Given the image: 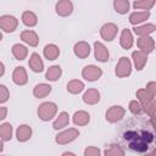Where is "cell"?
Segmentation results:
<instances>
[{
    "instance_id": "1",
    "label": "cell",
    "mask_w": 156,
    "mask_h": 156,
    "mask_svg": "<svg viewBox=\"0 0 156 156\" xmlns=\"http://www.w3.org/2000/svg\"><path fill=\"white\" fill-rule=\"evenodd\" d=\"M38 112H39V116H40L41 119L48 121L51 117H54V115L56 112V105L52 104V102H45V104H43L39 107V111Z\"/></svg>"
},
{
    "instance_id": "2",
    "label": "cell",
    "mask_w": 156,
    "mask_h": 156,
    "mask_svg": "<svg viewBox=\"0 0 156 156\" xmlns=\"http://www.w3.org/2000/svg\"><path fill=\"white\" fill-rule=\"evenodd\" d=\"M16 26H17V21H16V18L12 17V16H2V17L0 18V27H1L2 29H5L6 32H12V30H15Z\"/></svg>"
},
{
    "instance_id": "3",
    "label": "cell",
    "mask_w": 156,
    "mask_h": 156,
    "mask_svg": "<svg viewBox=\"0 0 156 156\" xmlns=\"http://www.w3.org/2000/svg\"><path fill=\"white\" fill-rule=\"evenodd\" d=\"M83 76L88 80H95L101 76V69L95 66H88L83 69Z\"/></svg>"
},
{
    "instance_id": "4",
    "label": "cell",
    "mask_w": 156,
    "mask_h": 156,
    "mask_svg": "<svg viewBox=\"0 0 156 156\" xmlns=\"http://www.w3.org/2000/svg\"><path fill=\"white\" fill-rule=\"evenodd\" d=\"M116 73L119 76V77H124V76H128L130 73V63L128 61V58L126 57H122L118 66H117V69H116Z\"/></svg>"
},
{
    "instance_id": "5",
    "label": "cell",
    "mask_w": 156,
    "mask_h": 156,
    "mask_svg": "<svg viewBox=\"0 0 156 156\" xmlns=\"http://www.w3.org/2000/svg\"><path fill=\"white\" fill-rule=\"evenodd\" d=\"M76 136H78V132H77L76 129H69V130L63 132V133H61L60 135H57L56 141L60 143V144H66V143L73 140Z\"/></svg>"
},
{
    "instance_id": "6",
    "label": "cell",
    "mask_w": 156,
    "mask_h": 156,
    "mask_svg": "<svg viewBox=\"0 0 156 156\" xmlns=\"http://www.w3.org/2000/svg\"><path fill=\"white\" fill-rule=\"evenodd\" d=\"M117 33V27L112 23H108V24H105L101 29V35L102 38H105L106 40H112L115 38Z\"/></svg>"
},
{
    "instance_id": "7",
    "label": "cell",
    "mask_w": 156,
    "mask_h": 156,
    "mask_svg": "<svg viewBox=\"0 0 156 156\" xmlns=\"http://www.w3.org/2000/svg\"><path fill=\"white\" fill-rule=\"evenodd\" d=\"M123 113H124V111H123L122 107H119V106H113V107H111V108L107 111L106 117H107L108 121L115 122V121L121 119V117L123 116Z\"/></svg>"
},
{
    "instance_id": "8",
    "label": "cell",
    "mask_w": 156,
    "mask_h": 156,
    "mask_svg": "<svg viewBox=\"0 0 156 156\" xmlns=\"http://www.w3.org/2000/svg\"><path fill=\"white\" fill-rule=\"evenodd\" d=\"M56 11H57V13L61 15V16H67V15H69L71 11H72V4H71V1H68V0H61V1L56 5Z\"/></svg>"
},
{
    "instance_id": "9",
    "label": "cell",
    "mask_w": 156,
    "mask_h": 156,
    "mask_svg": "<svg viewBox=\"0 0 156 156\" xmlns=\"http://www.w3.org/2000/svg\"><path fill=\"white\" fill-rule=\"evenodd\" d=\"M95 56L99 61H106L108 58V52L101 43H95Z\"/></svg>"
},
{
    "instance_id": "10",
    "label": "cell",
    "mask_w": 156,
    "mask_h": 156,
    "mask_svg": "<svg viewBox=\"0 0 156 156\" xmlns=\"http://www.w3.org/2000/svg\"><path fill=\"white\" fill-rule=\"evenodd\" d=\"M74 52H76L77 56L84 58V57H87V56L89 55V52H90L89 45L85 44V43H78V44H76V46H74Z\"/></svg>"
},
{
    "instance_id": "11",
    "label": "cell",
    "mask_w": 156,
    "mask_h": 156,
    "mask_svg": "<svg viewBox=\"0 0 156 156\" xmlns=\"http://www.w3.org/2000/svg\"><path fill=\"white\" fill-rule=\"evenodd\" d=\"M22 39L26 41V43H28L29 45H33V46H35L37 44H38V37H37V34L34 33V32H32V30H26V32H23L22 33Z\"/></svg>"
},
{
    "instance_id": "12",
    "label": "cell",
    "mask_w": 156,
    "mask_h": 156,
    "mask_svg": "<svg viewBox=\"0 0 156 156\" xmlns=\"http://www.w3.org/2000/svg\"><path fill=\"white\" fill-rule=\"evenodd\" d=\"M29 66L35 72H41L43 71V62H41L39 55H37V54H33L32 55V57L29 60Z\"/></svg>"
},
{
    "instance_id": "13",
    "label": "cell",
    "mask_w": 156,
    "mask_h": 156,
    "mask_svg": "<svg viewBox=\"0 0 156 156\" xmlns=\"http://www.w3.org/2000/svg\"><path fill=\"white\" fill-rule=\"evenodd\" d=\"M13 80L17 84H24L27 82V74H26L23 67L16 68V71L13 72Z\"/></svg>"
},
{
    "instance_id": "14",
    "label": "cell",
    "mask_w": 156,
    "mask_h": 156,
    "mask_svg": "<svg viewBox=\"0 0 156 156\" xmlns=\"http://www.w3.org/2000/svg\"><path fill=\"white\" fill-rule=\"evenodd\" d=\"M133 44V40H132V35H130V32L128 29L123 30L122 33V37H121V45L124 48V49H129Z\"/></svg>"
},
{
    "instance_id": "15",
    "label": "cell",
    "mask_w": 156,
    "mask_h": 156,
    "mask_svg": "<svg viewBox=\"0 0 156 156\" xmlns=\"http://www.w3.org/2000/svg\"><path fill=\"white\" fill-rule=\"evenodd\" d=\"M50 90H51V87H50V85L39 84V85H37L35 89H34V95H35L37 98H43V96H45L46 94H49Z\"/></svg>"
},
{
    "instance_id": "16",
    "label": "cell",
    "mask_w": 156,
    "mask_h": 156,
    "mask_svg": "<svg viewBox=\"0 0 156 156\" xmlns=\"http://www.w3.org/2000/svg\"><path fill=\"white\" fill-rule=\"evenodd\" d=\"M84 101L88 102V104H95L99 101V93L94 89L91 90H88L85 94H84Z\"/></svg>"
},
{
    "instance_id": "17",
    "label": "cell",
    "mask_w": 156,
    "mask_h": 156,
    "mask_svg": "<svg viewBox=\"0 0 156 156\" xmlns=\"http://www.w3.org/2000/svg\"><path fill=\"white\" fill-rule=\"evenodd\" d=\"M29 136H30V128L28 126H22V127L18 128V130H17V138H18V140L24 141Z\"/></svg>"
},
{
    "instance_id": "18",
    "label": "cell",
    "mask_w": 156,
    "mask_h": 156,
    "mask_svg": "<svg viewBox=\"0 0 156 156\" xmlns=\"http://www.w3.org/2000/svg\"><path fill=\"white\" fill-rule=\"evenodd\" d=\"M44 54L48 60H55L58 55V49L55 45H48L44 50Z\"/></svg>"
},
{
    "instance_id": "19",
    "label": "cell",
    "mask_w": 156,
    "mask_h": 156,
    "mask_svg": "<svg viewBox=\"0 0 156 156\" xmlns=\"http://www.w3.org/2000/svg\"><path fill=\"white\" fill-rule=\"evenodd\" d=\"M12 51H13V55L16 56L17 60H23L24 56L27 55V49L23 45H20V44L15 45L13 49H12Z\"/></svg>"
},
{
    "instance_id": "20",
    "label": "cell",
    "mask_w": 156,
    "mask_h": 156,
    "mask_svg": "<svg viewBox=\"0 0 156 156\" xmlns=\"http://www.w3.org/2000/svg\"><path fill=\"white\" fill-rule=\"evenodd\" d=\"M73 121L76 124H87L88 121H89V115L80 111V112H77L73 117Z\"/></svg>"
},
{
    "instance_id": "21",
    "label": "cell",
    "mask_w": 156,
    "mask_h": 156,
    "mask_svg": "<svg viewBox=\"0 0 156 156\" xmlns=\"http://www.w3.org/2000/svg\"><path fill=\"white\" fill-rule=\"evenodd\" d=\"M133 57H134V61H135V65H136V68L138 69H141L145 60H146V56L144 52H140V51H136L133 54Z\"/></svg>"
},
{
    "instance_id": "22",
    "label": "cell",
    "mask_w": 156,
    "mask_h": 156,
    "mask_svg": "<svg viewBox=\"0 0 156 156\" xmlns=\"http://www.w3.org/2000/svg\"><path fill=\"white\" fill-rule=\"evenodd\" d=\"M60 74H61V68L58 66H54L46 72V78L50 80H56L60 77Z\"/></svg>"
},
{
    "instance_id": "23",
    "label": "cell",
    "mask_w": 156,
    "mask_h": 156,
    "mask_svg": "<svg viewBox=\"0 0 156 156\" xmlns=\"http://www.w3.org/2000/svg\"><path fill=\"white\" fill-rule=\"evenodd\" d=\"M67 123H68V115H67L66 112H62V113L60 115L58 119L55 121V123H54V128H55V129L62 128V127H65Z\"/></svg>"
},
{
    "instance_id": "24",
    "label": "cell",
    "mask_w": 156,
    "mask_h": 156,
    "mask_svg": "<svg viewBox=\"0 0 156 156\" xmlns=\"http://www.w3.org/2000/svg\"><path fill=\"white\" fill-rule=\"evenodd\" d=\"M67 88H68V90H69L71 93L76 94V93L82 91V89L84 88V85H83V83H82V82H78V80H72V82H69V83H68Z\"/></svg>"
},
{
    "instance_id": "25",
    "label": "cell",
    "mask_w": 156,
    "mask_h": 156,
    "mask_svg": "<svg viewBox=\"0 0 156 156\" xmlns=\"http://www.w3.org/2000/svg\"><path fill=\"white\" fill-rule=\"evenodd\" d=\"M115 7H116V11L119 12V13H124L128 11V7H129V4L127 0H116L115 1Z\"/></svg>"
},
{
    "instance_id": "26",
    "label": "cell",
    "mask_w": 156,
    "mask_h": 156,
    "mask_svg": "<svg viewBox=\"0 0 156 156\" xmlns=\"http://www.w3.org/2000/svg\"><path fill=\"white\" fill-rule=\"evenodd\" d=\"M22 20H23L24 24H27V26H34L37 23V17L33 12H24Z\"/></svg>"
},
{
    "instance_id": "27",
    "label": "cell",
    "mask_w": 156,
    "mask_h": 156,
    "mask_svg": "<svg viewBox=\"0 0 156 156\" xmlns=\"http://www.w3.org/2000/svg\"><path fill=\"white\" fill-rule=\"evenodd\" d=\"M11 132H12L11 126L7 124V123L0 127V136H1L4 140H9V139L11 138Z\"/></svg>"
},
{
    "instance_id": "28",
    "label": "cell",
    "mask_w": 156,
    "mask_h": 156,
    "mask_svg": "<svg viewBox=\"0 0 156 156\" xmlns=\"http://www.w3.org/2000/svg\"><path fill=\"white\" fill-rule=\"evenodd\" d=\"M146 17H147V13H146V12H143V13H140V12H138V13H133V15L130 16V22H132V23L141 22V21H144Z\"/></svg>"
},
{
    "instance_id": "29",
    "label": "cell",
    "mask_w": 156,
    "mask_h": 156,
    "mask_svg": "<svg viewBox=\"0 0 156 156\" xmlns=\"http://www.w3.org/2000/svg\"><path fill=\"white\" fill-rule=\"evenodd\" d=\"M9 98V91L4 85H0V102L6 101Z\"/></svg>"
},
{
    "instance_id": "30",
    "label": "cell",
    "mask_w": 156,
    "mask_h": 156,
    "mask_svg": "<svg viewBox=\"0 0 156 156\" xmlns=\"http://www.w3.org/2000/svg\"><path fill=\"white\" fill-rule=\"evenodd\" d=\"M154 30V26H144L141 28H135L134 32L138 33V34H143V33H146V32H152Z\"/></svg>"
},
{
    "instance_id": "31",
    "label": "cell",
    "mask_w": 156,
    "mask_h": 156,
    "mask_svg": "<svg viewBox=\"0 0 156 156\" xmlns=\"http://www.w3.org/2000/svg\"><path fill=\"white\" fill-rule=\"evenodd\" d=\"M130 106H132V111H133V112H140L139 105H138L136 102H132V104H130Z\"/></svg>"
},
{
    "instance_id": "32",
    "label": "cell",
    "mask_w": 156,
    "mask_h": 156,
    "mask_svg": "<svg viewBox=\"0 0 156 156\" xmlns=\"http://www.w3.org/2000/svg\"><path fill=\"white\" fill-rule=\"evenodd\" d=\"M90 154H98L99 155V150H96V149H88L85 151V155H90Z\"/></svg>"
},
{
    "instance_id": "33",
    "label": "cell",
    "mask_w": 156,
    "mask_h": 156,
    "mask_svg": "<svg viewBox=\"0 0 156 156\" xmlns=\"http://www.w3.org/2000/svg\"><path fill=\"white\" fill-rule=\"evenodd\" d=\"M6 115V108L5 107H0V119H2Z\"/></svg>"
},
{
    "instance_id": "34",
    "label": "cell",
    "mask_w": 156,
    "mask_h": 156,
    "mask_svg": "<svg viewBox=\"0 0 156 156\" xmlns=\"http://www.w3.org/2000/svg\"><path fill=\"white\" fill-rule=\"evenodd\" d=\"M4 74V65L0 62V76H2Z\"/></svg>"
},
{
    "instance_id": "35",
    "label": "cell",
    "mask_w": 156,
    "mask_h": 156,
    "mask_svg": "<svg viewBox=\"0 0 156 156\" xmlns=\"http://www.w3.org/2000/svg\"><path fill=\"white\" fill-rule=\"evenodd\" d=\"M1 149H2V144H1V141H0V151H1Z\"/></svg>"
},
{
    "instance_id": "36",
    "label": "cell",
    "mask_w": 156,
    "mask_h": 156,
    "mask_svg": "<svg viewBox=\"0 0 156 156\" xmlns=\"http://www.w3.org/2000/svg\"><path fill=\"white\" fill-rule=\"evenodd\" d=\"M0 40H1V33H0Z\"/></svg>"
}]
</instances>
